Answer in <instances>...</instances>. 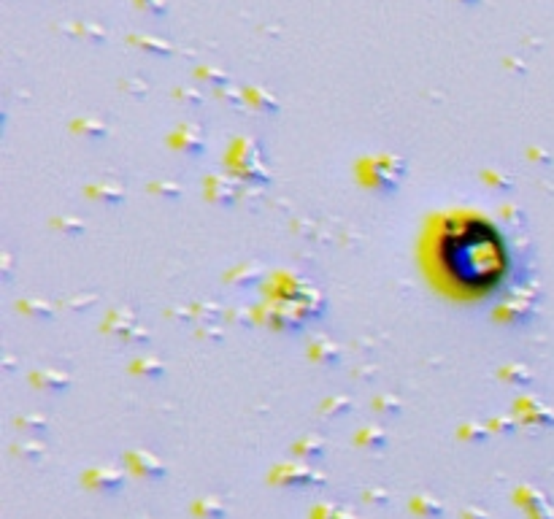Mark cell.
I'll use <instances>...</instances> for the list:
<instances>
[{"label":"cell","mask_w":554,"mask_h":519,"mask_svg":"<svg viewBox=\"0 0 554 519\" xmlns=\"http://www.w3.org/2000/svg\"><path fill=\"white\" fill-rule=\"evenodd\" d=\"M444 262L449 274L470 290L495 287L505 271L501 238L484 225H468L444 243Z\"/></svg>","instance_id":"1"}]
</instances>
